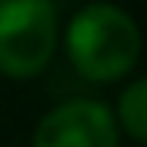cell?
Returning <instances> with one entry per match:
<instances>
[{
    "instance_id": "cell-1",
    "label": "cell",
    "mask_w": 147,
    "mask_h": 147,
    "mask_svg": "<svg viewBox=\"0 0 147 147\" xmlns=\"http://www.w3.org/2000/svg\"><path fill=\"white\" fill-rule=\"evenodd\" d=\"M67 54L87 80H117L140 54V27L114 3H87L70 17Z\"/></svg>"
},
{
    "instance_id": "cell-2",
    "label": "cell",
    "mask_w": 147,
    "mask_h": 147,
    "mask_svg": "<svg viewBox=\"0 0 147 147\" xmlns=\"http://www.w3.org/2000/svg\"><path fill=\"white\" fill-rule=\"evenodd\" d=\"M57 50L54 0H0V74L34 77Z\"/></svg>"
},
{
    "instance_id": "cell-3",
    "label": "cell",
    "mask_w": 147,
    "mask_h": 147,
    "mask_svg": "<svg viewBox=\"0 0 147 147\" xmlns=\"http://www.w3.org/2000/svg\"><path fill=\"white\" fill-rule=\"evenodd\" d=\"M34 147H117V117L90 97L64 100L40 117Z\"/></svg>"
},
{
    "instance_id": "cell-4",
    "label": "cell",
    "mask_w": 147,
    "mask_h": 147,
    "mask_svg": "<svg viewBox=\"0 0 147 147\" xmlns=\"http://www.w3.org/2000/svg\"><path fill=\"white\" fill-rule=\"evenodd\" d=\"M117 117H120V124H124V130L130 137L147 144V77L124 87V94L117 100Z\"/></svg>"
}]
</instances>
